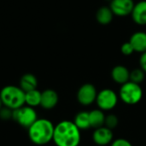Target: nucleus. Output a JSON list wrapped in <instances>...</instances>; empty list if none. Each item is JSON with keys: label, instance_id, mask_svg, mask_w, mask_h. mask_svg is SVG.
Instances as JSON below:
<instances>
[{"label": "nucleus", "instance_id": "f257e3e1", "mask_svg": "<svg viewBox=\"0 0 146 146\" xmlns=\"http://www.w3.org/2000/svg\"><path fill=\"white\" fill-rule=\"evenodd\" d=\"M52 140L56 146H79L81 140L80 130L74 121H62L55 126Z\"/></svg>", "mask_w": 146, "mask_h": 146}, {"label": "nucleus", "instance_id": "f03ea898", "mask_svg": "<svg viewBox=\"0 0 146 146\" xmlns=\"http://www.w3.org/2000/svg\"><path fill=\"white\" fill-rule=\"evenodd\" d=\"M55 126L48 119H38L29 128V139L37 145H44L53 139Z\"/></svg>", "mask_w": 146, "mask_h": 146}, {"label": "nucleus", "instance_id": "7ed1b4c3", "mask_svg": "<svg viewBox=\"0 0 146 146\" xmlns=\"http://www.w3.org/2000/svg\"><path fill=\"white\" fill-rule=\"evenodd\" d=\"M0 99L3 105L14 110L25 104V92L20 86H6L0 92Z\"/></svg>", "mask_w": 146, "mask_h": 146}, {"label": "nucleus", "instance_id": "20e7f679", "mask_svg": "<svg viewBox=\"0 0 146 146\" xmlns=\"http://www.w3.org/2000/svg\"><path fill=\"white\" fill-rule=\"evenodd\" d=\"M120 99L126 104L135 105L143 98V90L140 85L128 81L121 86L119 91Z\"/></svg>", "mask_w": 146, "mask_h": 146}, {"label": "nucleus", "instance_id": "39448f33", "mask_svg": "<svg viewBox=\"0 0 146 146\" xmlns=\"http://www.w3.org/2000/svg\"><path fill=\"white\" fill-rule=\"evenodd\" d=\"M12 119L20 126L28 129L38 120V115L33 108L26 105L14 110L12 111Z\"/></svg>", "mask_w": 146, "mask_h": 146}, {"label": "nucleus", "instance_id": "423d86ee", "mask_svg": "<svg viewBox=\"0 0 146 146\" xmlns=\"http://www.w3.org/2000/svg\"><path fill=\"white\" fill-rule=\"evenodd\" d=\"M118 100L119 97L114 90L105 88L98 92L96 104L99 110L103 111H110L116 107Z\"/></svg>", "mask_w": 146, "mask_h": 146}, {"label": "nucleus", "instance_id": "0eeeda50", "mask_svg": "<svg viewBox=\"0 0 146 146\" xmlns=\"http://www.w3.org/2000/svg\"><path fill=\"white\" fill-rule=\"evenodd\" d=\"M98 91L91 83L83 84L77 92V100L83 106H89L96 102Z\"/></svg>", "mask_w": 146, "mask_h": 146}, {"label": "nucleus", "instance_id": "6e6552de", "mask_svg": "<svg viewBox=\"0 0 146 146\" xmlns=\"http://www.w3.org/2000/svg\"><path fill=\"white\" fill-rule=\"evenodd\" d=\"M135 3L133 0H110V8L114 15L125 17L131 15Z\"/></svg>", "mask_w": 146, "mask_h": 146}, {"label": "nucleus", "instance_id": "1a4fd4ad", "mask_svg": "<svg viewBox=\"0 0 146 146\" xmlns=\"http://www.w3.org/2000/svg\"><path fill=\"white\" fill-rule=\"evenodd\" d=\"M114 134L111 129L106 127H101L94 130L92 133V139L96 145L106 146L110 145L113 141Z\"/></svg>", "mask_w": 146, "mask_h": 146}, {"label": "nucleus", "instance_id": "9d476101", "mask_svg": "<svg viewBox=\"0 0 146 146\" xmlns=\"http://www.w3.org/2000/svg\"><path fill=\"white\" fill-rule=\"evenodd\" d=\"M59 97L56 91L52 89H46L41 92L40 106L45 110H51L58 104Z\"/></svg>", "mask_w": 146, "mask_h": 146}, {"label": "nucleus", "instance_id": "9b49d317", "mask_svg": "<svg viewBox=\"0 0 146 146\" xmlns=\"http://www.w3.org/2000/svg\"><path fill=\"white\" fill-rule=\"evenodd\" d=\"M131 16L135 24L146 26V0H141L135 3Z\"/></svg>", "mask_w": 146, "mask_h": 146}, {"label": "nucleus", "instance_id": "f8f14e48", "mask_svg": "<svg viewBox=\"0 0 146 146\" xmlns=\"http://www.w3.org/2000/svg\"><path fill=\"white\" fill-rule=\"evenodd\" d=\"M129 42L133 45L134 52L137 53H144L146 51V32L144 31H137L133 33L130 38Z\"/></svg>", "mask_w": 146, "mask_h": 146}, {"label": "nucleus", "instance_id": "ddd939ff", "mask_svg": "<svg viewBox=\"0 0 146 146\" xmlns=\"http://www.w3.org/2000/svg\"><path fill=\"white\" fill-rule=\"evenodd\" d=\"M112 80L119 85H123L130 80V71L123 65H116L111 70Z\"/></svg>", "mask_w": 146, "mask_h": 146}, {"label": "nucleus", "instance_id": "4468645a", "mask_svg": "<svg viewBox=\"0 0 146 146\" xmlns=\"http://www.w3.org/2000/svg\"><path fill=\"white\" fill-rule=\"evenodd\" d=\"M114 14L110 6H102L96 12V21L100 25H109L114 19Z\"/></svg>", "mask_w": 146, "mask_h": 146}, {"label": "nucleus", "instance_id": "2eb2a0df", "mask_svg": "<svg viewBox=\"0 0 146 146\" xmlns=\"http://www.w3.org/2000/svg\"><path fill=\"white\" fill-rule=\"evenodd\" d=\"M105 117L106 115L104 114V111L99 109H95V110L89 111L91 127L97 129L101 127H104V122H105Z\"/></svg>", "mask_w": 146, "mask_h": 146}, {"label": "nucleus", "instance_id": "dca6fc26", "mask_svg": "<svg viewBox=\"0 0 146 146\" xmlns=\"http://www.w3.org/2000/svg\"><path fill=\"white\" fill-rule=\"evenodd\" d=\"M37 86H38L37 78L35 77V75L32 74H25L24 75L21 76L20 80V87L25 92L37 89Z\"/></svg>", "mask_w": 146, "mask_h": 146}, {"label": "nucleus", "instance_id": "f3484780", "mask_svg": "<svg viewBox=\"0 0 146 146\" xmlns=\"http://www.w3.org/2000/svg\"><path fill=\"white\" fill-rule=\"evenodd\" d=\"M74 123L80 130H87L91 128L89 112L88 111H80L79 112L74 120Z\"/></svg>", "mask_w": 146, "mask_h": 146}, {"label": "nucleus", "instance_id": "a211bd4d", "mask_svg": "<svg viewBox=\"0 0 146 146\" xmlns=\"http://www.w3.org/2000/svg\"><path fill=\"white\" fill-rule=\"evenodd\" d=\"M41 102V92L35 89L25 92V104L29 107L34 108L40 105Z\"/></svg>", "mask_w": 146, "mask_h": 146}, {"label": "nucleus", "instance_id": "6ab92c4d", "mask_svg": "<svg viewBox=\"0 0 146 146\" xmlns=\"http://www.w3.org/2000/svg\"><path fill=\"white\" fill-rule=\"evenodd\" d=\"M145 78V73L140 68H137L130 71V81L140 85Z\"/></svg>", "mask_w": 146, "mask_h": 146}, {"label": "nucleus", "instance_id": "aec40b11", "mask_svg": "<svg viewBox=\"0 0 146 146\" xmlns=\"http://www.w3.org/2000/svg\"><path fill=\"white\" fill-rule=\"evenodd\" d=\"M119 124V118L114 115V114H110L106 115L105 117V122H104V127L113 130L115 129Z\"/></svg>", "mask_w": 146, "mask_h": 146}, {"label": "nucleus", "instance_id": "412c9836", "mask_svg": "<svg viewBox=\"0 0 146 146\" xmlns=\"http://www.w3.org/2000/svg\"><path fill=\"white\" fill-rule=\"evenodd\" d=\"M121 52L122 53V55H124L126 56H131L134 53V50L133 48V45L131 44V43L129 41L122 44V45L121 46Z\"/></svg>", "mask_w": 146, "mask_h": 146}, {"label": "nucleus", "instance_id": "4be33fe9", "mask_svg": "<svg viewBox=\"0 0 146 146\" xmlns=\"http://www.w3.org/2000/svg\"><path fill=\"white\" fill-rule=\"evenodd\" d=\"M110 146H133L130 141H128L126 139H116L112 141L110 144Z\"/></svg>", "mask_w": 146, "mask_h": 146}, {"label": "nucleus", "instance_id": "5701e85b", "mask_svg": "<svg viewBox=\"0 0 146 146\" xmlns=\"http://www.w3.org/2000/svg\"><path fill=\"white\" fill-rule=\"evenodd\" d=\"M12 110L5 107L4 109H1L0 110V117L3 120H9V119H12Z\"/></svg>", "mask_w": 146, "mask_h": 146}, {"label": "nucleus", "instance_id": "b1692460", "mask_svg": "<svg viewBox=\"0 0 146 146\" xmlns=\"http://www.w3.org/2000/svg\"><path fill=\"white\" fill-rule=\"evenodd\" d=\"M139 66L140 68L146 74V51L142 53L139 57Z\"/></svg>", "mask_w": 146, "mask_h": 146}, {"label": "nucleus", "instance_id": "393cba45", "mask_svg": "<svg viewBox=\"0 0 146 146\" xmlns=\"http://www.w3.org/2000/svg\"><path fill=\"white\" fill-rule=\"evenodd\" d=\"M2 105H3V104H2V101H1V99H0V110L2 109Z\"/></svg>", "mask_w": 146, "mask_h": 146}, {"label": "nucleus", "instance_id": "a878e982", "mask_svg": "<svg viewBox=\"0 0 146 146\" xmlns=\"http://www.w3.org/2000/svg\"><path fill=\"white\" fill-rule=\"evenodd\" d=\"M97 146H98V145H97Z\"/></svg>", "mask_w": 146, "mask_h": 146}, {"label": "nucleus", "instance_id": "bb28decb", "mask_svg": "<svg viewBox=\"0 0 146 146\" xmlns=\"http://www.w3.org/2000/svg\"><path fill=\"white\" fill-rule=\"evenodd\" d=\"M79 146H80V145H79Z\"/></svg>", "mask_w": 146, "mask_h": 146}]
</instances>
